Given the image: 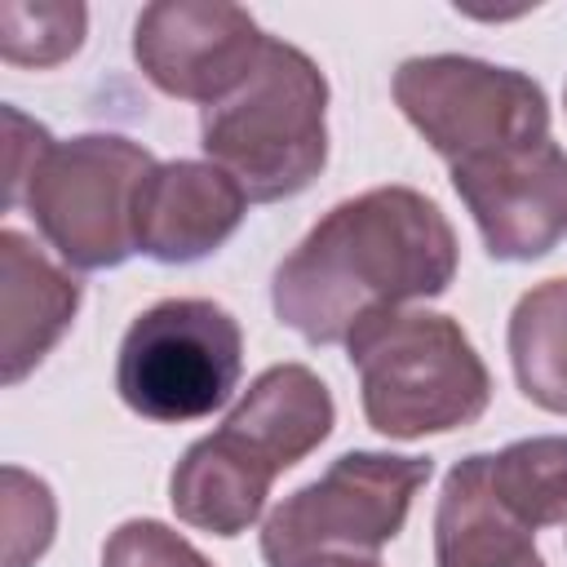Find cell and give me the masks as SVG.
<instances>
[{
  "instance_id": "cell-1",
  "label": "cell",
  "mask_w": 567,
  "mask_h": 567,
  "mask_svg": "<svg viewBox=\"0 0 567 567\" xmlns=\"http://www.w3.org/2000/svg\"><path fill=\"white\" fill-rule=\"evenodd\" d=\"M456 235L434 199L377 186L341 199L275 270L270 301L310 346L346 341L368 315L447 292Z\"/></svg>"
},
{
  "instance_id": "cell-2",
  "label": "cell",
  "mask_w": 567,
  "mask_h": 567,
  "mask_svg": "<svg viewBox=\"0 0 567 567\" xmlns=\"http://www.w3.org/2000/svg\"><path fill=\"white\" fill-rule=\"evenodd\" d=\"M332 394L306 363L266 368L230 416L177 461L168 478L177 518L213 536L248 532L266 509L275 474L310 456L332 434Z\"/></svg>"
},
{
  "instance_id": "cell-3",
  "label": "cell",
  "mask_w": 567,
  "mask_h": 567,
  "mask_svg": "<svg viewBox=\"0 0 567 567\" xmlns=\"http://www.w3.org/2000/svg\"><path fill=\"white\" fill-rule=\"evenodd\" d=\"M328 80L284 40H266L257 66L199 115L204 155L252 204L306 190L328 164Z\"/></svg>"
},
{
  "instance_id": "cell-4",
  "label": "cell",
  "mask_w": 567,
  "mask_h": 567,
  "mask_svg": "<svg viewBox=\"0 0 567 567\" xmlns=\"http://www.w3.org/2000/svg\"><path fill=\"white\" fill-rule=\"evenodd\" d=\"M363 416L385 439L465 430L487 412L492 377L456 319L434 310H377L346 337Z\"/></svg>"
},
{
  "instance_id": "cell-5",
  "label": "cell",
  "mask_w": 567,
  "mask_h": 567,
  "mask_svg": "<svg viewBox=\"0 0 567 567\" xmlns=\"http://www.w3.org/2000/svg\"><path fill=\"white\" fill-rule=\"evenodd\" d=\"M155 159L120 133H80L53 142L31 168L22 204L40 235L75 270H111L137 252V190Z\"/></svg>"
},
{
  "instance_id": "cell-6",
  "label": "cell",
  "mask_w": 567,
  "mask_h": 567,
  "mask_svg": "<svg viewBox=\"0 0 567 567\" xmlns=\"http://www.w3.org/2000/svg\"><path fill=\"white\" fill-rule=\"evenodd\" d=\"M244 368V332L235 315L208 297H168L142 310L115 359L120 399L159 425L217 412Z\"/></svg>"
},
{
  "instance_id": "cell-7",
  "label": "cell",
  "mask_w": 567,
  "mask_h": 567,
  "mask_svg": "<svg viewBox=\"0 0 567 567\" xmlns=\"http://www.w3.org/2000/svg\"><path fill=\"white\" fill-rule=\"evenodd\" d=\"M430 456L346 452L323 478L297 487L261 527L266 567H306L323 554L372 558L403 532L412 496L430 478Z\"/></svg>"
},
{
  "instance_id": "cell-8",
  "label": "cell",
  "mask_w": 567,
  "mask_h": 567,
  "mask_svg": "<svg viewBox=\"0 0 567 567\" xmlns=\"http://www.w3.org/2000/svg\"><path fill=\"white\" fill-rule=\"evenodd\" d=\"M394 102L447 164L523 151L549 137L545 89L532 75L483 58H408L394 71Z\"/></svg>"
},
{
  "instance_id": "cell-9",
  "label": "cell",
  "mask_w": 567,
  "mask_h": 567,
  "mask_svg": "<svg viewBox=\"0 0 567 567\" xmlns=\"http://www.w3.org/2000/svg\"><path fill=\"white\" fill-rule=\"evenodd\" d=\"M266 35L239 4L221 0H159L133 27V58L142 75L186 102H221L257 66Z\"/></svg>"
},
{
  "instance_id": "cell-10",
  "label": "cell",
  "mask_w": 567,
  "mask_h": 567,
  "mask_svg": "<svg viewBox=\"0 0 567 567\" xmlns=\"http://www.w3.org/2000/svg\"><path fill=\"white\" fill-rule=\"evenodd\" d=\"M452 186L496 261L545 257L567 235V151L554 137L452 164Z\"/></svg>"
},
{
  "instance_id": "cell-11",
  "label": "cell",
  "mask_w": 567,
  "mask_h": 567,
  "mask_svg": "<svg viewBox=\"0 0 567 567\" xmlns=\"http://www.w3.org/2000/svg\"><path fill=\"white\" fill-rule=\"evenodd\" d=\"M244 213H248V195L217 164H199V159L155 164L137 190V213H133L137 252L164 266L199 261L235 235Z\"/></svg>"
},
{
  "instance_id": "cell-12",
  "label": "cell",
  "mask_w": 567,
  "mask_h": 567,
  "mask_svg": "<svg viewBox=\"0 0 567 567\" xmlns=\"http://www.w3.org/2000/svg\"><path fill=\"white\" fill-rule=\"evenodd\" d=\"M80 279L58 270L27 235H0V377L18 385L71 328Z\"/></svg>"
},
{
  "instance_id": "cell-13",
  "label": "cell",
  "mask_w": 567,
  "mask_h": 567,
  "mask_svg": "<svg viewBox=\"0 0 567 567\" xmlns=\"http://www.w3.org/2000/svg\"><path fill=\"white\" fill-rule=\"evenodd\" d=\"M434 567H545L532 527L492 492L487 452L465 456L443 478L434 509Z\"/></svg>"
},
{
  "instance_id": "cell-14",
  "label": "cell",
  "mask_w": 567,
  "mask_h": 567,
  "mask_svg": "<svg viewBox=\"0 0 567 567\" xmlns=\"http://www.w3.org/2000/svg\"><path fill=\"white\" fill-rule=\"evenodd\" d=\"M509 363L518 390L567 416V279H545L509 315Z\"/></svg>"
},
{
  "instance_id": "cell-15",
  "label": "cell",
  "mask_w": 567,
  "mask_h": 567,
  "mask_svg": "<svg viewBox=\"0 0 567 567\" xmlns=\"http://www.w3.org/2000/svg\"><path fill=\"white\" fill-rule=\"evenodd\" d=\"M487 478L501 505L523 518L532 532L549 523H567V439L540 434L518 439L487 456Z\"/></svg>"
},
{
  "instance_id": "cell-16",
  "label": "cell",
  "mask_w": 567,
  "mask_h": 567,
  "mask_svg": "<svg viewBox=\"0 0 567 567\" xmlns=\"http://www.w3.org/2000/svg\"><path fill=\"white\" fill-rule=\"evenodd\" d=\"M84 4H0V58L13 66H58L84 44Z\"/></svg>"
},
{
  "instance_id": "cell-17",
  "label": "cell",
  "mask_w": 567,
  "mask_h": 567,
  "mask_svg": "<svg viewBox=\"0 0 567 567\" xmlns=\"http://www.w3.org/2000/svg\"><path fill=\"white\" fill-rule=\"evenodd\" d=\"M58 505L44 478L4 465V496H0V527H4V567H31L53 540Z\"/></svg>"
},
{
  "instance_id": "cell-18",
  "label": "cell",
  "mask_w": 567,
  "mask_h": 567,
  "mask_svg": "<svg viewBox=\"0 0 567 567\" xmlns=\"http://www.w3.org/2000/svg\"><path fill=\"white\" fill-rule=\"evenodd\" d=\"M102 567H213V563L173 527L155 518H128L106 536Z\"/></svg>"
},
{
  "instance_id": "cell-19",
  "label": "cell",
  "mask_w": 567,
  "mask_h": 567,
  "mask_svg": "<svg viewBox=\"0 0 567 567\" xmlns=\"http://www.w3.org/2000/svg\"><path fill=\"white\" fill-rule=\"evenodd\" d=\"M49 146H53L49 128H40L35 120H27L18 106H4V164H9V190H4V204H9V208L22 204L27 177H31V168L44 159Z\"/></svg>"
},
{
  "instance_id": "cell-20",
  "label": "cell",
  "mask_w": 567,
  "mask_h": 567,
  "mask_svg": "<svg viewBox=\"0 0 567 567\" xmlns=\"http://www.w3.org/2000/svg\"><path fill=\"white\" fill-rule=\"evenodd\" d=\"M306 567H381V563L377 558H363V554H323V558H315Z\"/></svg>"
},
{
  "instance_id": "cell-21",
  "label": "cell",
  "mask_w": 567,
  "mask_h": 567,
  "mask_svg": "<svg viewBox=\"0 0 567 567\" xmlns=\"http://www.w3.org/2000/svg\"><path fill=\"white\" fill-rule=\"evenodd\" d=\"M563 102H567V93H563Z\"/></svg>"
}]
</instances>
